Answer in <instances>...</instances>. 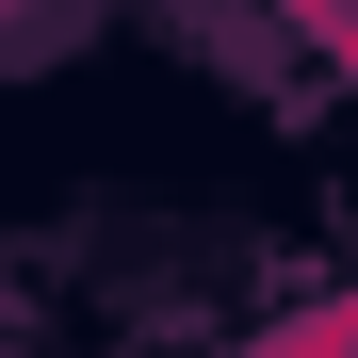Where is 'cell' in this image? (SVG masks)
I'll use <instances>...</instances> for the list:
<instances>
[{"mask_svg": "<svg viewBox=\"0 0 358 358\" xmlns=\"http://www.w3.org/2000/svg\"><path fill=\"white\" fill-rule=\"evenodd\" d=\"M342 66H358V49H342Z\"/></svg>", "mask_w": 358, "mask_h": 358, "instance_id": "cell-2", "label": "cell"}, {"mask_svg": "<svg viewBox=\"0 0 358 358\" xmlns=\"http://www.w3.org/2000/svg\"><path fill=\"white\" fill-rule=\"evenodd\" d=\"M277 17H310L326 49H358V0H277Z\"/></svg>", "mask_w": 358, "mask_h": 358, "instance_id": "cell-1", "label": "cell"}]
</instances>
